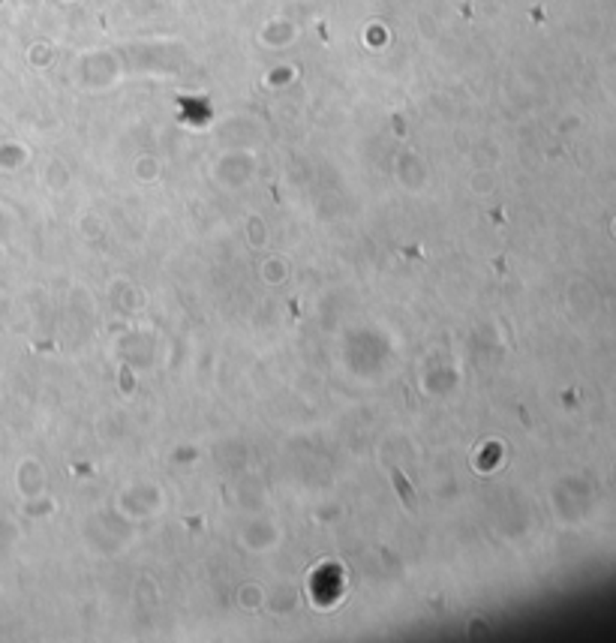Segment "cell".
I'll return each instance as SVG.
<instances>
[{
  "mask_svg": "<svg viewBox=\"0 0 616 643\" xmlns=\"http://www.w3.org/2000/svg\"><path fill=\"white\" fill-rule=\"evenodd\" d=\"M391 475H394V484H397V490H400V497L406 499V505L409 508H415V499H412V490H409V484H406V478L397 472V469H391Z\"/></svg>",
  "mask_w": 616,
  "mask_h": 643,
  "instance_id": "6da1fadb",
  "label": "cell"
}]
</instances>
